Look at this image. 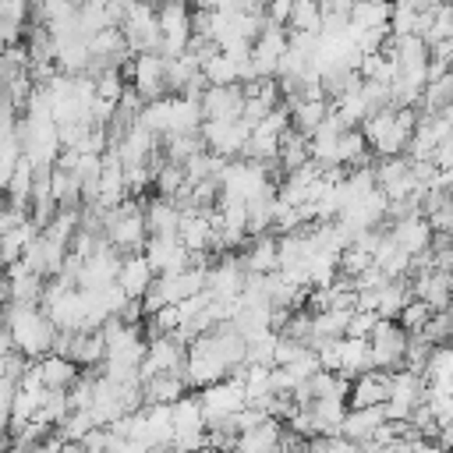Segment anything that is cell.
Returning a JSON list of instances; mask_svg holds the SVG:
<instances>
[{
    "instance_id": "ac0fdd59",
    "label": "cell",
    "mask_w": 453,
    "mask_h": 453,
    "mask_svg": "<svg viewBox=\"0 0 453 453\" xmlns=\"http://www.w3.org/2000/svg\"><path fill=\"white\" fill-rule=\"evenodd\" d=\"M276 163H280L283 177H287V173H294V170H301V166H308V163H311V145H308V134H301L297 127H287V131L280 134V152H276Z\"/></svg>"
},
{
    "instance_id": "e0dca14e",
    "label": "cell",
    "mask_w": 453,
    "mask_h": 453,
    "mask_svg": "<svg viewBox=\"0 0 453 453\" xmlns=\"http://www.w3.org/2000/svg\"><path fill=\"white\" fill-rule=\"evenodd\" d=\"M142 209H145V226H149V234H177L184 212H180V205H177L173 198H163V195L142 198Z\"/></svg>"
},
{
    "instance_id": "cb8c5ba5",
    "label": "cell",
    "mask_w": 453,
    "mask_h": 453,
    "mask_svg": "<svg viewBox=\"0 0 453 453\" xmlns=\"http://www.w3.org/2000/svg\"><path fill=\"white\" fill-rule=\"evenodd\" d=\"M290 14H294V0H269V7H265V18L273 25H287Z\"/></svg>"
},
{
    "instance_id": "6da1fadb",
    "label": "cell",
    "mask_w": 453,
    "mask_h": 453,
    "mask_svg": "<svg viewBox=\"0 0 453 453\" xmlns=\"http://www.w3.org/2000/svg\"><path fill=\"white\" fill-rule=\"evenodd\" d=\"M0 322L11 329L14 347H18L25 357L39 361V357H46V354L53 350L57 326H53V319L46 315L42 304H21V301H11V304L0 311Z\"/></svg>"
},
{
    "instance_id": "1f68e13d",
    "label": "cell",
    "mask_w": 453,
    "mask_h": 453,
    "mask_svg": "<svg viewBox=\"0 0 453 453\" xmlns=\"http://www.w3.org/2000/svg\"><path fill=\"white\" fill-rule=\"evenodd\" d=\"M449 453H453V449H449Z\"/></svg>"
},
{
    "instance_id": "9a60e30c",
    "label": "cell",
    "mask_w": 453,
    "mask_h": 453,
    "mask_svg": "<svg viewBox=\"0 0 453 453\" xmlns=\"http://www.w3.org/2000/svg\"><path fill=\"white\" fill-rule=\"evenodd\" d=\"M280 435H283V421L262 418L258 425H251V428L241 432L234 453H276L280 449Z\"/></svg>"
},
{
    "instance_id": "484cf974",
    "label": "cell",
    "mask_w": 453,
    "mask_h": 453,
    "mask_svg": "<svg viewBox=\"0 0 453 453\" xmlns=\"http://www.w3.org/2000/svg\"><path fill=\"white\" fill-rule=\"evenodd\" d=\"M11 304V283H7V273H0V311Z\"/></svg>"
},
{
    "instance_id": "3957f363",
    "label": "cell",
    "mask_w": 453,
    "mask_h": 453,
    "mask_svg": "<svg viewBox=\"0 0 453 453\" xmlns=\"http://www.w3.org/2000/svg\"><path fill=\"white\" fill-rule=\"evenodd\" d=\"M407 329L396 319H379L368 333V347H372V365L382 372H400L403 368V354H407Z\"/></svg>"
},
{
    "instance_id": "ffe728a7",
    "label": "cell",
    "mask_w": 453,
    "mask_h": 453,
    "mask_svg": "<svg viewBox=\"0 0 453 453\" xmlns=\"http://www.w3.org/2000/svg\"><path fill=\"white\" fill-rule=\"evenodd\" d=\"M333 110V103L329 99H297L294 106H290V127H297L301 134H315L319 131V124L326 120V113Z\"/></svg>"
},
{
    "instance_id": "7402d4cb",
    "label": "cell",
    "mask_w": 453,
    "mask_h": 453,
    "mask_svg": "<svg viewBox=\"0 0 453 453\" xmlns=\"http://www.w3.org/2000/svg\"><path fill=\"white\" fill-rule=\"evenodd\" d=\"M428 315H432V308H428L421 297H411V301L400 308L396 322H400L407 333H421V329H425V322H428Z\"/></svg>"
},
{
    "instance_id": "d4e9b609",
    "label": "cell",
    "mask_w": 453,
    "mask_h": 453,
    "mask_svg": "<svg viewBox=\"0 0 453 453\" xmlns=\"http://www.w3.org/2000/svg\"><path fill=\"white\" fill-rule=\"evenodd\" d=\"M435 442H439V446H446V449H453V421H442V425H439Z\"/></svg>"
},
{
    "instance_id": "277c9868",
    "label": "cell",
    "mask_w": 453,
    "mask_h": 453,
    "mask_svg": "<svg viewBox=\"0 0 453 453\" xmlns=\"http://www.w3.org/2000/svg\"><path fill=\"white\" fill-rule=\"evenodd\" d=\"M124 74H131V85L142 92L145 103L170 96V85H166V57L163 53H134V60L124 67Z\"/></svg>"
},
{
    "instance_id": "4dcf8cb0",
    "label": "cell",
    "mask_w": 453,
    "mask_h": 453,
    "mask_svg": "<svg viewBox=\"0 0 453 453\" xmlns=\"http://www.w3.org/2000/svg\"><path fill=\"white\" fill-rule=\"evenodd\" d=\"M32 4H42V0H32Z\"/></svg>"
},
{
    "instance_id": "7c38bea8",
    "label": "cell",
    "mask_w": 453,
    "mask_h": 453,
    "mask_svg": "<svg viewBox=\"0 0 453 453\" xmlns=\"http://www.w3.org/2000/svg\"><path fill=\"white\" fill-rule=\"evenodd\" d=\"M188 393H191V386H188L184 372H156V375L142 379V400H145V407H152V403H177Z\"/></svg>"
},
{
    "instance_id": "d6986e66",
    "label": "cell",
    "mask_w": 453,
    "mask_h": 453,
    "mask_svg": "<svg viewBox=\"0 0 453 453\" xmlns=\"http://www.w3.org/2000/svg\"><path fill=\"white\" fill-rule=\"evenodd\" d=\"M35 365H39V375H42L46 389H71V382L81 375V368L71 357H60V354H46Z\"/></svg>"
},
{
    "instance_id": "83f0119b",
    "label": "cell",
    "mask_w": 453,
    "mask_h": 453,
    "mask_svg": "<svg viewBox=\"0 0 453 453\" xmlns=\"http://www.w3.org/2000/svg\"><path fill=\"white\" fill-rule=\"evenodd\" d=\"M14 446V439H11V432H0V453H7Z\"/></svg>"
},
{
    "instance_id": "5b68a950",
    "label": "cell",
    "mask_w": 453,
    "mask_h": 453,
    "mask_svg": "<svg viewBox=\"0 0 453 453\" xmlns=\"http://www.w3.org/2000/svg\"><path fill=\"white\" fill-rule=\"evenodd\" d=\"M198 400H202V411H205L209 421L226 418V414H237L241 407H248V393H244L241 375H226V379L198 389Z\"/></svg>"
},
{
    "instance_id": "ba28073f",
    "label": "cell",
    "mask_w": 453,
    "mask_h": 453,
    "mask_svg": "<svg viewBox=\"0 0 453 453\" xmlns=\"http://www.w3.org/2000/svg\"><path fill=\"white\" fill-rule=\"evenodd\" d=\"M198 103H202V117L205 120H241V113H244V88H241V81H234V85H209Z\"/></svg>"
},
{
    "instance_id": "603a6c76",
    "label": "cell",
    "mask_w": 453,
    "mask_h": 453,
    "mask_svg": "<svg viewBox=\"0 0 453 453\" xmlns=\"http://www.w3.org/2000/svg\"><path fill=\"white\" fill-rule=\"evenodd\" d=\"M375 322H379L375 311H368V308H354V311H350V322H347V336H365V340H368V333H372Z\"/></svg>"
},
{
    "instance_id": "4fadbf2b",
    "label": "cell",
    "mask_w": 453,
    "mask_h": 453,
    "mask_svg": "<svg viewBox=\"0 0 453 453\" xmlns=\"http://www.w3.org/2000/svg\"><path fill=\"white\" fill-rule=\"evenodd\" d=\"M389 421V411H386V403H375V407H350L347 411V418H343V435L350 439V442H372V435L379 432V425H386Z\"/></svg>"
},
{
    "instance_id": "7a4b0ae2",
    "label": "cell",
    "mask_w": 453,
    "mask_h": 453,
    "mask_svg": "<svg viewBox=\"0 0 453 453\" xmlns=\"http://www.w3.org/2000/svg\"><path fill=\"white\" fill-rule=\"evenodd\" d=\"M103 237H106V244H113L120 255L145 251L149 226H145V209H142V198H124L120 205L106 209V219H103Z\"/></svg>"
},
{
    "instance_id": "44dd1931",
    "label": "cell",
    "mask_w": 453,
    "mask_h": 453,
    "mask_svg": "<svg viewBox=\"0 0 453 453\" xmlns=\"http://www.w3.org/2000/svg\"><path fill=\"white\" fill-rule=\"evenodd\" d=\"M290 32H322V7L319 0H294V14L287 21Z\"/></svg>"
},
{
    "instance_id": "4316f807",
    "label": "cell",
    "mask_w": 453,
    "mask_h": 453,
    "mask_svg": "<svg viewBox=\"0 0 453 453\" xmlns=\"http://www.w3.org/2000/svg\"><path fill=\"white\" fill-rule=\"evenodd\" d=\"M60 453H88V449H85V442H81V439H64Z\"/></svg>"
},
{
    "instance_id": "f1b7e54d",
    "label": "cell",
    "mask_w": 453,
    "mask_h": 453,
    "mask_svg": "<svg viewBox=\"0 0 453 453\" xmlns=\"http://www.w3.org/2000/svg\"><path fill=\"white\" fill-rule=\"evenodd\" d=\"M7 453H32V449H25V446H11Z\"/></svg>"
},
{
    "instance_id": "5bb4252c",
    "label": "cell",
    "mask_w": 453,
    "mask_h": 453,
    "mask_svg": "<svg viewBox=\"0 0 453 453\" xmlns=\"http://www.w3.org/2000/svg\"><path fill=\"white\" fill-rule=\"evenodd\" d=\"M241 262H244L248 273H262V276L276 273V269H280V237H273V234H255L251 244L241 251Z\"/></svg>"
},
{
    "instance_id": "f546056e",
    "label": "cell",
    "mask_w": 453,
    "mask_h": 453,
    "mask_svg": "<svg viewBox=\"0 0 453 453\" xmlns=\"http://www.w3.org/2000/svg\"><path fill=\"white\" fill-rule=\"evenodd\" d=\"M198 453H219V449H212V446H202V449H198Z\"/></svg>"
},
{
    "instance_id": "2e32d148",
    "label": "cell",
    "mask_w": 453,
    "mask_h": 453,
    "mask_svg": "<svg viewBox=\"0 0 453 453\" xmlns=\"http://www.w3.org/2000/svg\"><path fill=\"white\" fill-rule=\"evenodd\" d=\"M4 273H7V283H11V301H21V304H42L46 280H42L39 273H32L25 262H11Z\"/></svg>"
},
{
    "instance_id": "9c48e42d",
    "label": "cell",
    "mask_w": 453,
    "mask_h": 453,
    "mask_svg": "<svg viewBox=\"0 0 453 453\" xmlns=\"http://www.w3.org/2000/svg\"><path fill=\"white\" fill-rule=\"evenodd\" d=\"M67 244H60V241H53V237H46V234H39L28 248H25V255H21V262L32 269V273H39L42 280H53V276H60V269H64V258H67Z\"/></svg>"
},
{
    "instance_id": "30bf717a",
    "label": "cell",
    "mask_w": 453,
    "mask_h": 453,
    "mask_svg": "<svg viewBox=\"0 0 453 453\" xmlns=\"http://www.w3.org/2000/svg\"><path fill=\"white\" fill-rule=\"evenodd\" d=\"M389 389H393V372L368 368V372H361V375L350 379L347 407H375V403H386L389 400Z\"/></svg>"
},
{
    "instance_id": "52a82bcc",
    "label": "cell",
    "mask_w": 453,
    "mask_h": 453,
    "mask_svg": "<svg viewBox=\"0 0 453 453\" xmlns=\"http://www.w3.org/2000/svg\"><path fill=\"white\" fill-rule=\"evenodd\" d=\"M145 258H149V265L156 269V276H170V273L188 269L191 251L184 248V241H180L177 234H149V241H145Z\"/></svg>"
},
{
    "instance_id": "8fae6325",
    "label": "cell",
    "mask_w": 453,
    "mask_h": 453,
    "mask_svg": "<svg viewBox=\"0 0 453 453\" xmlns=\"http://www.w3.org/2000/svg\"><path fill=\"white\" fill-rule=\"evenodd\" d=\"M156 280V269L149 265L145 251H134V255H124L120 258V273H117V287L127 294V301H142L149 294Z\"/></svg>"
},
{
    "instance_id": "8992f818",
    "label": "cell",
    "mask_w": 453,
    "mask_h": 453,
    "mask_svg": "<svg viewBox=\"0 0 453 453\" xmlns=\"http://www.w3.org/2000/svg\"><path fill=\"white\" fill-rule=\"evenodd\" d=\"M198 134H202L209 152H216L223 159H237L244 142H248V134H251V127L244 120H202Z\"/></svg>"
}]
</instances>
